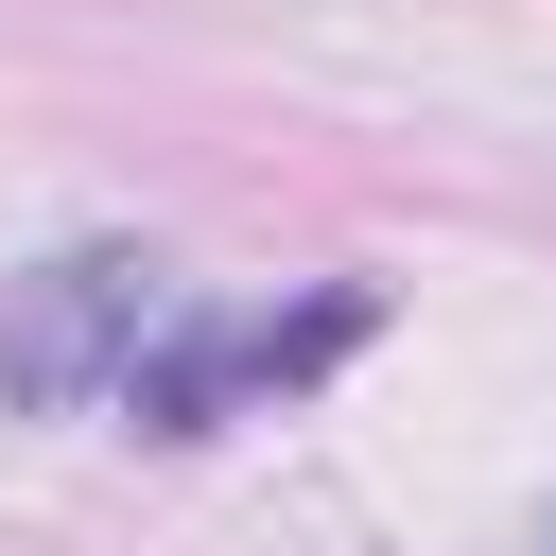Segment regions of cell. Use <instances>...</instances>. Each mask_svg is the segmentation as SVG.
Segmentation results:
<instances>
[{"mask_svg":"<svg viewBox=\"0 0 556 556\" xmlns=\"http://www.w3.org/2000/svg\"><path fill=\"white\" fill-rule=\"evenodd\" d=\"M156 330H174V278H156L139 243H52L35 278H0V400H17V417L122 400Z\"/></svg>","mask_w":556,"mask_h":556,"instance_id":"1","label":"cell"},{"mask_svg":"<svg viewBox=\"0 0 556 556\" xmlns=\"http://www.w3.org/2000/svg\"><path fill=\"white\" fill-rule=\"evenodd\" d=\"M348 348H365V295H295V313H174V330L139 348L122 417H139V434H226V417L330 382Z\"/></svg>","mask_w":556,"mask_h":556,"instance_id":"2","label":"cell"},{"mask_svg":"<svg viewBox=\"0 0 556 556\" xmlns=\"http://www.w3.org/2000/svg\"><path fill=\"white\" fill-rule=\"evenodd\" d=\"M539 556H556V521H539Z\"/></svg>","mask_w":556,"mask_h":556,"instance_id":"3","label":"cell"}]
</instances>
